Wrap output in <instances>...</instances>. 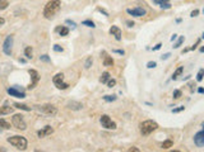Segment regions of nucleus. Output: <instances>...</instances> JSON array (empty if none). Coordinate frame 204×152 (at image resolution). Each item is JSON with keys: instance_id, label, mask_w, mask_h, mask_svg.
<instances>
[{"instance_id": "obj_22", "label": "nucleus", "mask_w": 204, "mask_h": 152, "mask_svg": "<svg viewBox=\"0 0 204 152\" xmlns=\"http://www.w3.org/2000/svg\"><path fill=\"white\" fill-rule=\"evenodd\" d=\"M172 145H174L172 141L167 139V141H165V142L162 143V148H163V150H167V148H170V147H172Z\"/></svg>"}, {"instance_id": "obj_19", "label": "nucleus", "mask_w": 204, "mask_h": 152, "mask_svg": "<svg viewBox=\"0 0 204 152\" xmlns=\"http://www.w3.org/2000/svg\"><path fill=\"white\" fill-rule=\"evenodd\" d=\"M109 79H110V74L109 72H104L101 75V77H100V83H102V84H105V83H107L109 81Z\"/></svg>"}, {"instance_id": "obj_15", "label": "nucleus", "mask_w": 204, "mask_h": 152, "mask_svg": "<svg viewBox=\"0 0 204 152\" xmlns=\"http://www.w3.org/2000/svg\"><path fill=\"white\" fill-rule=\"evenodd\" d=\"M102 55H104V66H106V67L114 66V60H112V57H110L105 51L102 52Z\"/></svg>"}, {"instance_id": "obj_16", "label": "nucleus", "mask_w": 204, "mask_h": 152, "mask_svg": "<svg viewBox=\"0 0 204 152\" xmlns=\"http://www.w3.org/2000/svg\"><path fill=\"white\" fill-rule=\"evenodd\" d=\"M10 113H13V107H9V105L0 107V115H5V114H10Z\"/></svg>"}, {"instance_id": "obj_45", "label": "nucleus", "mask_w": 204, "mask_h": 152, "mask_svg": "<svg viewBox=\"0 0 204 152\" xmlns=\"http://www.w3.org/2000/svg\"><path fill=\"white\" fill-rule=\"evenodd\" d=\"M161 46H162V45H161V43H158V45H156V47H153V51H157V50H159V48H161Z\"/></svg>"}, {"instance_id": "obj_41", "label": "nucleus", "mask_w": 204, "mask_h": 152, "mask_svg": "<svg viewBox=\"0 0 204 152\" xmlns=\"http://www.w3.org/2000/svg\"><path fill=\"white\" fill-rule=\"evenodd\" d=\"M181 110H184V107H180V108H176V109H174L172 112H174V113H179V112H181Z\"/></svg>"}, {"instance_id": "obj_18", "label": "nucleus", "mask_w": 204, "mask_h": 152, "mask_svg": "<svg viewBox=\"0 0 204 152\" xmlns=\"http://www.w3.org/2000/svg\"><path fill=\"white\" fill-rule=\"evenodd\" d=\"M56 32H59V34L60 36H68V33H69V29L66 28V27H57V28L55 29Z\"/></svg>"}, {"instance_id": "obj_24", "label": "nucleus", "mask_w": 204, "mask_h": 152, "mask_svg": "<svg viewBox=\"0 0 204 152\" xmlns=\"http://www.w3.org/2000/svg\"><path fill=\"white\" fill-rule=\"evenodd\" d=\"M24 55H26L27 58H32V57H33V56H32V48L31 47L26 48V50H24Z\"/></svg>"}, {"instance_id": "obj_17", "label": "nucleus", "mask_w": 204, "mask_h": 152, "mask_svg": "<svg viewBox=\"0 0 204 152\" xmlns=\"http://www.w3.org/2000/svg\"><path fill=\"white\" fill-rule=\"evenodd\" d=\"M68 108H69V109H73V110H79V109H82V108H83V105L80 104V103L72 101V103H69V104H68Z\"/></svg>"}, {"instance_id": "obj_12", "label": "nucleus", "mask_w": 204, "mask_h": 152, "mask_svg": "<svg viewBox=\"0 0 204 152\" xmlns=\"http://www.w3.org/2000/svg\"><path fill=\"white\" fill-rule=\"evenodd\" d=\"M194 142H195V145L198 146V147H200V148L204 146V132H203V131H199V132L195 134Z\"/></svg>"}, {"instance_id": "obj_31", "label": "nucleus", "mask_w": 204, "mask_h": 152, "mask_svg": "<svg viewBox=\"0 0 204 152\" xmlns=\"http://www.w3.org/2000/svg\"><path fill=\"white\" fill-rule=\"evenodd\" d=\"M203 75H204V70L202 69V70H200V71H199V72H198V76H196V80H198V81H202V80H203Z\"/></svg>"}, {"instance_id": "obj_49", "label": "nucleus", "mask_w": 204, "mask_h": 152, "mask_svg": "<svg viewBox=\"0 0 204 152\" xmlns=\"http://www.w3.org/2000/svg\"><path fill=\"white\" fill-rule=\"evenodd\" d=\"M129 151H130V152H131V151H137V152H138L139 150H138V148H135V147H131V148H130V150H129Z\"/></svg>"}, {"instance_id": "obj_33", "label": "nucleus", "mask_w": 204, "mask_h": 152, "mask_svg": "<svg viewBox=\"0 0 204 152\" xmlns=\"http://www.w3.org/2000/svg\"><path fill=\"white\" fill-rule=\"evenodd\" d=\"M172 96H174V99H179V98L181 96V91H180V90H175L174 94H172Z\"/></svg>"}, {"instance_id": "obj_38", "label": "nucleus", "mask_w": 204, "mask_h": 152, "mask_svg": "<svg viewBox=\"0 0 204 152\" xmlns=\"http://www.w3.org/2000/svg\"><path fill=\"white\" fill-rule=\"evenodd\" d=\"M199 43H200V39H198V41H196V43H195V45H194V46H193V47L190 48V50H191V51H194V50H196V47H198V46H199Z\"/></svg>"}, {"instance_id": "obj_23", "label": "nucleus", "mask_w": 204, "mask_h": 152, "mask_svg": "<svg viewBox=\"0 0 204 152\" xmlns=\"http://www.w3.org/2000/svg\"><path fill=\"white\" fill-rule=\"evenodd\" d=\"M0 127L4 128V129H10V124L7 121H4V119L0 118Z\"/></svg>"}, {"instance_id": "obj_32", "label": "nucleus", "mask_w": 204, "mask_h": 152, "mask_svg": "<svg viewBox=\"0 0 204 152\" xmlns=\"http://www.w3.org/2000/svg\"><path fill=\"white\" fill-rule=\"evenodd\" d=\"M40 60H41V61H44V62H50V57L47 56V55H42V56H40Z\"/></svg>"}, {"instance_id": "obj_47", "label": "nucleus", "mask_w": 204, "mask_h": 152, "mask_svg": "<svg viewBox=\"0 0 204 152\" xmlns=\"http://www.w3.org/2000/svg\"><path fill=\"white\" fill-rule=\"evenodd\" d=\"M198 93L203 94V93H204V89H203V88H199V89H198Z\"/></svg>"}, {"instance_id": "obj_28", "label": "nucleus", "mask_w": 204, "mask_h": 152, "mask_svg": "<svg viewBox=\"0 0 204 152\" xmlns=\"http://www.w3.org/2000/svg\"><path fill=\"white\" fill-rule=\"evenodd\" d=\"M8 1H5V0H2L0 1V10H4V9H7L8 8Z\"/></svg>"}, {"instance_id": "obj_9", "label": "nucleus", "mask_w": 204, "mask_h": 152, "mask_svg": "<svg viewBox=\"0 0 204 152\" xmlns=\"http://www.w3.org/2000/svg\"><path fill=\"white\" fill-rule=\"evenodd\" d=\"M39 109L41 112H44L45 114H47V115H55V114L57 113V109L54 105L51 104H44V105H40L39 107Z\"/></svg>"}, {"instance_id": "obj_37", "label": "nucleus", "mask_w": 204, "mask_h": 152, "mask_svg": "<svg viewBox=\"0 0 204 152\" xmlns=\"http://www.w3.org/2000/svg\"><path fill=\"white\" fill-rule=\"evenodd\" d=\"M159 8H162V9H170V8H171V4H170V3L162 4V5H159Z\"/></svg>"}, {"instance_id": "obj_48", "label": "nucleus", "mask_w": 204, "mask_h": 152, "mask_svg": "<svg viewBox=\"0 0 204 152\" xmlns=\"http://www.w3.org/2000/svg\"><path fill=\"white\" fill-rule=\"evenodd\" d=\"M176 37H178V34H174L172 37H171V41H175V39H176Z\"/></svg>"}, {"instance_id": "obj_6", "label": "nucleus", "mask_w": 204, "mask_h": 152, "mask_svg": "<svg viewBox=\"0 0 204 152\" xmlns=\"http://www.w3.org/2000/svg\"><path fill=\"white\" fill-rule=\"evenodd\" d=\"M100 122L102 124V127L106 128V129H116V123L112 121V119L107 115V114H104V115L101 117Z\"/></svg>"}, {"instance_id": "obj_34", "label": "nucleus", "mask_w": 204, "mask_h": 152, "mask_svg": "<svg viewBox=\"0 0 204 152\" xmlns=\"http://www.w3.org/2000/svg\"><path fill=\"white\" fill-rule=\"evenodd\" d=\"M107 85H109V88H112V86H115V85H116V80H114V79L110 80V79H109V81H107Z\"/></svg>"}, {"instance_id": "obj_5", "label": "nucleus", "mask_w": 204, "mask_h": 152, "mask_svg": "<svg viewBox=\"0 0 204 152\" xmlns=\"http://www.w3.org/2000/svg\"><path fill=\"white\" fill-rule=\"evenodd\" d=\"M52 83L55 84V86L57 89H60V90H65L69 88V85L66 83H64V75L61 72H59L56 74L55 76H54V79H52Z\"/></svg>"}, {"instance_id": "obj_3", "label": "nucleus", "mask_w": 204, "mask_h": 152, "mask_svg": "<svg viewBox=\"0 0 204 152\" xmlns=\"http://www.w3.org/2000/svg\"><path fill=\"white\" fill-rule=\"evenodd\" d=\"M8 142L10 145H13L17 150L23 151L27 148V139L22 136H13V137H9L8 138Z\"/></svg>"}, {"instance_id": "obj_43", "label": "nucleus", "mask_w": 204, "mask_h": 152, "mask_svg": "<svg viewBox=\"0 0 204 152\" xmlns=\"http://www.w3.org/2000/svg\"><path fill=\"white\" fill-rule=\"evenodd\" d=\"M171 55H170V53H165V55L163 56H161V58H162V60H167L168 57H170Z\"/></svg>"}, {"instance_id": "obj_26", "label": "nucleus", "mask_w": 204, "mask_h": 152, "mask_svg": "<svg viewBox=\"0 0 204 152\" xmlns=\"http://www.w3.org/2000/svg\"><path fill=\"white\" fill-rule=\"evenodd\" d=\"M184 39H185V37H184V36H181V37L179 38V41L175 43V46H174V47H175V48H179V47L182 45V42H184Z\"/></svg>"}, {"instance_id": "obj_10", "label": "nucleus", "mask_w": 204, "mask_h": 152, "mask_svg": "<svg viewBox=\"0 0 204 152\" xmlns=\"http://www.w3.org/2000/svg\"><path fill=\"white\" fill-rule=\"evenodd\" d=\"M126 12H128V14H130V15H133V17H143V15H146V10H144L143 8H133V9H126Z\"/></svg>"}, {"instance_id": "obj_11", "label": "nucleus", "mask_w": 204, "mask_h": 152, "mask_svg": "<svg viewBox=\"0 0 204 152\" xmlns=\"http://www.w3.org/2000/svg\"><path fill=\"white\" fill-rule=\"evenodd\" d=\"M7 91H8V94H9L10 96L20 98V99H23V98H26V94H24V91H23V90H18V89H15V88H9Z\"/></svg>"}, {"instance_id": "obj_7", "label": "nucleus", "mask_w": 204, "mask_h": 152, "mask_svg": "<svg viewBox=\"0 0 204 152\" xmlns=\"http://www.w3.org/2000/svg\"><path fill=\"white\" fill-rule=\"evenodd\" d=\"M28 74H29V76H31V84L28 85V90H32V89H35L36 88V85L39 84V81H40V75H39V72L36 71V70H29L28 71Z\"/></svg>"}, {"instance_id": "obj_35", "label": "nucleus", "mask_w": 204, "mask_h": 152, "mask_svg": "<svg viewBox=\"0 0 204 152\" xmlns=\"http://www.w3.org/2000/svg\"><path fill=\"white\" fill-rule=\"evenodd\" d=\"M54 51H56V52H63V51H64V48H63V47H60L59 45H55V46H54Z\"/></svg>"}, {"instance_id": "obj_13", "label": "nucleus", "mask_w": 204, "mask_h": 152, "mask_svg": "<svg viewBox=\"0 0 204 152\" xmlns=\"http://www.w3.org/2000/svg\"><path fill=\"white\" fill-rule=\"evenodd\" d=\"M52 132H54V128L50 127V126H46L44 129H41V131L37 132V136H39L40 138H44V137H46V136H50Z\"/></svg>"}, {"instance_id": "obj_39", "label": "nucleus", "mask_w": 204, "mask_h": 152, "mask_svg": "<svg viewBox=\"0 0 204 152\" xmlns=\"http://www.w3.org/2000/svg\"><path fill=\"white\" fill-rule=\"evenodd\" d=\"M198 14H199V10H198V9H195V10H193V12H191V17L194 18V17H196Z\"/></svg>"}, {"instance_id": "obj_29", "label": "nucleus", "mask_w": 204, "mask_h": 152, "mask_svg": "<svg viewBox=\"0 0 204 152\" xmlns=\"http://www.w3.org/2000/svg\"><path fill=\"white\" fill-rule=\"evenodd\" d=\"M104 99L106 101H114V100H116V96L115 95H106V96H104Z\"/></svg>"}, {"instance_id": "obj_44", "label": "nucleus", "mask_w": 204, "mask_h": 152, "mask_svg": "<svg viewBox=\"0 0 204 152\" xmlns=\"http://www.w3.org/2000/svg\"><path fill=\"white\" fill-rule=\"evenodd\" d=\"M126 24H128V27H130V28H131V27H134V22L128 20V22H126Z\"/></svg>"}, {"instance_id": "obj_30", "label": "nucleus", "mask_w": 204, "mask_h": 152, "mask_svg": "<svg viewBox=\"0 0 204 152\" xmlns=\"http://www.w3.org/2000/svg\"><path fill=\"white\" fill-rule=\"evenodd\" d=\"M154 4L157 5H162V4H166V3H170V0H153Z\"/></svg>"}, {"instance_id": "obj_20", "label": "nucleus", "mask_w": 204, "mask_h": 152, "mask_svg": "<svg viewBox=\"0 0 204 152\" xmlns=\"http://www.w3.org/2000/svg\"><path fill=\"white\" fill-rule=\"evenodd\" d=\"M182 71H184V67H179V69H176V71L174 72V75H172V80H176V79H178L179 77V76L182 74Z\"/></svg>"}, {"instance_id": "obj_40", "label": "nucleus", "mask_w": 204, "mask_h": 152, "mask_svg": "<svg viewBox=\"0 0 204 152\" xmlns=\"http://www.w3.org/2000/svg\"><path fill=\"white\" fill-rule=\"evenodd\" d=\"M66 24H70V25L73 27V28H76V27H77V24H76V23H74V22H72V20H69V19L66 20Z\"/></svg>"}, {"instance_id": "obj_27", "label": "nucleus", "mask_w": 204, "mask_h": 152, "mask_svg": "<svg viewBox=\"0 0 204 152\" xmlns=\"http://www.w3.org/2000/svg\"><path fill=\"white\" fill-rule=\"evenodd\" d=\"M92 62H93V61H92V57H88L87 61H85V63H84V67H85V69H89L91 66H92Z\"/></svg>"}, {"instance_id": "obj_2", "label": "nucleus", "mask_w": 204, "mask_h": 152, "mask_svg": "<svg viewBox=\"0 0 204 152\" xmlns=\"http://www.w3.org/2000/svg\"><path fill=\"white\" fill-rule=\"evenodd\" d=\"M158 128V124L156 123L154 121H151V119H148V121H144L139 124V129H141V133L143 136H148L151 134L152 132H154L156 129Z\"/></svg>"}, {"instance_id": "obj_50", "label": "nucleus", "mask_w": 204, "mask_h": 152, "mask_svg": "<svg viewBox=\"0 0 204 152\" xmlns=\"http://www.w3.org/2000/svg\"><path fill=\"white\" fill-rule=\"evenodd\" d=\"M0 151H2V152H5L7 150H5V148H3V147H0Z\"/></svg>"}, {"instance_id": "obj_14", "label": "nucleus", "mask_w": 204, "mask_h": 152, "mask_svg": "<svg viewBox=\"0 0 204 152\" xmlns=\"http://www.w3.org/2000/svg\"><path fill=\"white\" fill-rule=\"evenodd\" d=\"M110 34L114 36V37L116 38V41H120V39H121V29L119 28V27L112 25L111 28H110Z\"/></svg>"}, {"instance_id": "obj_36", "label": "nucleus", "mask_w": 204, "mask_h": 152, "mask_svg": "<svg viewBox=\"0 0 204 152\" xmlns=\"http://www.w3.org/2000/svg\"><path fill=\"white\" fill-rule=\"evenodd\" d=\"M156 66H157V63H156L154 61H153V62L151 61V62H148V63H147V67H148V69H154Z\"/></svg>"}, {"instance_id": "obj_25", "label": "nucleus", "mask_w": 204, "mask_h": 152, "mask_svg": "<svg viewBox=\"0 0 204 152\" xmlns=\"http://www.w3.org/2000/svg\"><path fill=\"white\" fill-rule=\"evenodd\" d=\"M83 25H87V27H89V28H94V23H93V22L92 20H84L83 22V23H82Z\"/></svg>"}, {"instance_id": "obj_1", "label": "nucleus", "mask_w": 204, "mask_h": 152, "mask_svg": "<svg viewBox=\"0 0 204 152\" xmlns=\"http://www.w3.org/2000/svg\"><path fill=\"white\" fill-rule=\"evenodd\" d=\"M61 8V1L60 0H51L45 5L44 9V15L46 19H52L54 15H55Z\"/></svg>"}, {"instance_id": "obj_4", "label": "nucleus", "mask_w": 204, "mask_h": 152, "mask_svg": "<svg viewBox=\"0 0 204 152\" xmlns=\"http://www.w3.org/2000/svg\"><path fill=\"white\" fill-rule=\"evenodd\" d=\"M12 124H13V127H15L17 129H20V131H24L27 128V124L20 114H14L12 118Z\"/></svg>"}, {"instance_id": "obj_21", "label": "nucleus", "mask_w": 204, "mask_h": 152, "mask_svg": "<svg viewBox=\"0 0 204 152\" xmlns=\"http://www.w3.org/2000/svg\"><path fill=\"white\" fill-rule=\"evenodd\" d=\"M14 107H15V108H18V109L26 110V112H29V110H31V108H29V107H27V105H24V104H19V103H15Z\"/></svg>"}, {"instance_id": "obj_46", "label": "nucleus", "mask_w": 204, "mask_h": 152, "mask_svg": "<svg viewBox=\"0 0 204 152\" xmlns=\"http://www.w3.org/2000/svg\"><path fill=\"white\" fill-rule=\"evenodd\" d=\"M4 23H5V19H4V18H2V17H0V27H2V25H3Z\"/></svg>"}, {"instance_id": "obj_42", "label": "nucleus", "mask_w": 204, "mask_h": 152, "mask_svg": "<svg viewBox=\"0 0 204 152\" xmlns=\"http://www.w3.org/2000/svg\"><path fill=\"white\" fill-rule=\"evenodd\" d=\"M114 52H115V53H119V55H124V53H125L124 50H114Z\"/></svg>"}, {"instance_id": "obj_8", "label": "nucleus", "mask_w": 204, "mask_h": 152, "mask_svg": "<svg viewBox=\"0 0 204 152\" xmlns=\"http://www.w3.org/2000/svg\"><path fill=\"white\" fill-rule=\"evenodd\" d=\"M12 48H13V36H8L3 43V51L5 55H12Z\"/></svg>"}]
</instances>
